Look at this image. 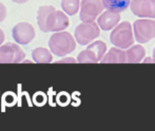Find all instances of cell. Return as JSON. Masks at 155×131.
<instances>
[{"instance_id":"6","label":"cell","mask_w":155,"mask_h":131,"mask_svg":"<svg viewBox=\"0 0 155 131\" xmlns=\"http://www.w3.org/2000/svg\"><path fill=\"white\" fill-rule=\"evenodd\" d=\"M25 58V53L16 43L6 42L0 45V64H18Z\"/></svg>"},{"instance_id":"11","label":"cell","mask_w":155,"mask_h":131,"mask_svg":"<svg viewBox=\"0 0 155 131\" xmlns=\"http://www.w3.org/2000/svg\"><path fill=\"white\" fill-rule=\"evenodd\" d=\"M101 64H127L126 51L120 48H111L100 60Z\"/></svg>"},{"instance_id":"10","label":"cell","mask_w":155,"mask_h":131,"mask_svg":"<svg viewBox=\"0 0 155 131\" xmlns=\"http://www.w3.org/2000/svg\"><path fill=\"white\" fill-rule=\"evenodd\" d=\"M120 21V15L117 12H113L110 10H106L98 16L97 23L99 28L104 31L113 30Z\"/></svg>"},{"instance_id":"5","label":"cell","mask_w":155,"mask_h":131,"mask_svg":"<svg viewBox=\"0 0 155 131\" xmlns=\"http://www.w3.org/2000/svg\"><path fill=\"white\" fill-rule=\"evenodd\" d=\"M102 0H81L79 18L82 22H93L104 12Z\"/></svg>"},{"instance_id":"12","label":"cell","mask_w":155,"mask_h":131,"mask_svg":"<svg viewBox=\"0 0 155 131\" xmlns=\"http://www.w3.org/2000/svg\"><path fill=\"white\" fill-rule=\"evenodd\" d=\"M146 55V50L141 45H132L126 51L127 64H139L143 60Z\"/></svg>"},{"instance_id":"14","label":"cell","mask_w":155,"mask_h":131,"mask_svg":"<svg viewBox=\"0 0 155 131\" xmlns=\"http://www.w3.org/2000/svg\"><path fill=\"white\" fill-rule=\"evenodd\" d=\"M131 1L132 0H102V3L106 10L121 13L130 6Z\"/></svg>"},{"instance_id":"13","label":"cell","mask_w":155,"mask_h":131,"mask_svg":"<svg viewBox=\"0 0 155 131\" xmlns=\"http://www.w3.org/2000/svg\"><path fill=\"white\" fill-rule=\"evenodd\" d=\"M54 10H55V8L52 5H43L38 8V12H37V23H38L39 29L42 32H45V33L48 32L47 19H48V16H49Z\"/></svg>"},{"instance_id":"15","label":"cell","mask_w":155,"mask_h":131,"mask_svg":"<svg viewBox=\"0 0 155 131\" xmlns=\"http://www.w3.org/2000/svg\"><path fill=\"white\" fill-rule=\"evenodd\" d=\"M32 58L37 64H49L53 60L52 53L45 48H36L32 53Z\"/></svg>"},{"instance_id":"22","label":"cell","mask_w":155,"mask_h":131,"mask_svg":"<svg viewBox=\"0 0 155 131\" xmlns=\"http://www.w3.org/2000/svg\"><path fill=\"white\" fill-rule=\"evenodd\" d=\"M143 62H145V64H146V62H153V64H154V62H155V59H154L153 57H147L146 59H143Z\"/></svg>"},{"instance_id":"24","label":"cell","mask_w":155,"mask_h":131,"mask_svg":"<svg viewBox=\"0 0 155 131\" xmlns=\"http://www.w3.org/2000/svg\"><path fill=\"white\" fill-rule=\"evenodd\" d=\"M153 58L155 59V47H154V49H153Z\"/></svg>"},{"instance_id":"19","label":"cell","mask_w":155,"mask_h":131,"mask_svg":"<svg viewBox=\"0 0 155 131\" xmlns=\"http://www.w3.org/2000/svg\"><path fill=\"white\" fill-rule=\"evenodd\" d=\"M6 17V8L3 3L0 2V22L3 21Z\"/></svg>"},{"instance_id":"8","label":"cell","mask_w":155,"mask_h":131,"mask_svg":"<svg viewBox=\"0 0 155 131\" xmlns=\"http://www.w3.org/2000/svg\"><path fill=\"white\" fill-rule=\"evenodd\" d=\"M130 8L140 18L155 19V0H132Z\"/></svg>"},{"instance_id":"18","label":"cell","mask_w":155,"mask_h":131,"mask_svg":"<svg viewBox=\"0 0 155 131\" xmlns=\"http://www.w3.org/2000/svg\"><path fill=\"white\" fill-rule=\"evenodd\" d=\"M87 48H89V49L93 50V51L95 52V54L97 55L99 62L102 59V57L104 56V54L107 53V50H108L107 49V45L101 40L93 41V42H91Z\"/></svg>"},{"instance_id":"21","label":"cell","mask_w":155,"mask_h":131,"mask_svg":"<svg viewBox=\"0 0 155 131\" xmlns=\"http://www.w3.org/2000/svg\"><path fill=\"white\" fill-rule=\"evenodd\" d=\"M3 41H4V33L1 29H0V45L3 43Z\"/></svg>"},{"instance_id":"1","label":"cell","mask_w":155,"mask_h":131,"mask_svg":"<svg viewBox=\"0 0 155 131\" xmlns=\"http://www.w3.org/2000/svg\"><path fill=\"white\" fill-rule=\"evenodd\" d=\"M76 39L69 32H55L49 40V48L55 55L63 57L76 49Z\"/></svg>"},{"instance_id":"4","label":"cell","mask_w":155,"mask_h":131,"mask_svg":"<svg viewBox=\"0 0 155 131\" xmlns=\"http://www.w3.org/2000/svg\"><path fill=\"white\" fill-rule=\"evenodd\" d=\"M100 35V28L98 23L82 22L75 29V39L80 45H87L93 42Z\"/></svg>"},{"instance_id":"17","label":"cell","mask_w":155,"mask_h":131,"mask_svg":"<svg viewBox=\"0 0 155 131\" xmlns=\"http://www.w3.org/2000/svg\"><path fill=\"white\" fill-rule=\"evenodd\" d=\"M63 12L70 16H74L80 10V0H61Z\"/></svg>"},{"instance_id":"7","label":"cell","mask_w":155,"mask_h":131,"mask_svg":"<svg viewBox=\"0 0 155 131\" xmlns=\"http://www.w3.org/2000/svg\"><path fill=\"white\" fill-rule=\"evenodd\" d=\"M12 35L19 45H29L35 38V29L29 22H19L13 28Z\"/></svg>"},{"instance_id":"2","label":"cell","mask_w":155,"mask_h":131,"mask_svg":"<svg viewBox=\"0 0 155 131\" xmlns=\"http://www.w3.org/2000/svg\"><path fill=\"white\" fill-rule=\"evenodd\" d=\"M134 32L133 27L128 21L118 23L110 34V41L115 47L120 49H129L134 43Z\"/></svg>"},{"instance_id":"20","label":"cell","mask_w":155,"mask_h":131,"mask_svg":"<svg viewBox=\"0 0 155 131\" xmlns=\"http://www.w3.org/2000/svg\"><path fill=\"white\" fill-rule=\"evenodd\" d=\"M58 62H77V60H75L74 58H72V57H67V59H61V60H59Z\"/></svg>"},{"instance_id":"9","label":"cell","mask_w":155,"mask_h":131,"mask_svg":"<svg viewBox=\"0 0 155 131\" xmlns=\"http://www.w3.org/2000/svg\"><path fill=\"white\" fill-rule=\"evenodd\" d=\"M70 25V20L64 12L54 10L48 16L47 19V29L48 32H60L64 31Z\"/></svg>"},{"instance_id":"3","label":"cell","mask_w":155,"mask_h":131,"mask_svg":"<svg viewBox=\"0 0 155 131\" xmlns=\"http://www.w3.org/2000/svg\"><path fill=\"white\" fill-rule=\"evenodd\" d=\"M133 32L137 42H149L155 38V21L152 18L137 19L133 23Z\"/></svg>"},{"instance_id":"23","label":"cell","mask_w":155,"mask_h":131,"mask_svg":"<svg viewBox=\"0 0 155 131\" xmlns=\"http://www.w3.org/2000/svg\"><path fill=\"white\" fill-rule=\"evenodd\" d=\"M13 2H15V3H25V2H28L29 0H12Z\"/></svg>"},{"instance_id":"16","label":"cell","mask_w":155,"mask_h":131,"mask_svg":"<svg viewBox=\"0 0 155 131\" xmlns=\"http://www.w3.org/2000/svg\"><path fill=\"white\" fill-rule=\"evenodd\" d=\"M77 62L79 64H96V62H99V59L93 50L87 48L86 50L78 54Z\"/></svg>"}]
</instances>
